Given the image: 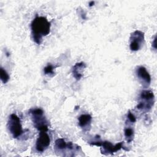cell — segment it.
I'll use <instances>...</instances> for the list:
<instances>
[{
	"label": "cell",
	"mask_w": 157,
	"mask_h": 157,
	"mask_svg": "<svg viewBox=\"0 0 157 157\" xmlns=\"http://www.w3.org/2000/svg\"><path fill=\"white\" fill-rule=\"evenodd\" d=\"M51 23L44 17L36 16L31 23V34L33 40L38 45L40 44L44 36L50 32Z\"/></svg>",
	"instance_id": "6da1fadb"
},
{
	"label": "cell",
	"mask_w": 157,
	"mask_h": 157,
	"mask_svg": "<svg viewBox=\"0 0 157 157\" xmlns=\"http://www.w3.org/2000/svg\"><path fill=\"white\" fill-rule=\"evenodd\" d=\"M34 127L40 131H47L48 124L44 115V111L40 108L31 109L29 111Z\"/></svg>",
	"instance_id": "7a4b0ae2"
},
{
	"label": "cell",
	"mask_w": 157,
	"mask_h": 157,
	"mask_svg": "<svg viewBox=\"0 0 157 157\" xmlns=\"http://www.w3.org/2000/svg\"><path fill=\"white\" fill-rule=\"evenodd\" d=\"M155 103V96L152 91L142 90L139 97V102L136 108L144 112L150 111Z\"/></svg>",
	"instance_id": "3957f363"
},
{
	"label": "cell",
	"mask_w": 157,
	"mask_h": 157,
	"mask_svg": "<svg viewBox=\"0 0 157 157\" xmlns=\"http://www.w3.org/2000/svg\"><path fill=\"white\" fill-rule=\"evenodd\" d=\"M91 145H96L98 147H101V151L104 155L113 154L121 148H123L124 150L128 151V150L125 148L124 146L123 142H119L115 145H113L111 142L109 141H96L90 142Z\"/></svg>",
	"instance_id": "277c9868"
},
{
	"label": "cell",
	"mask_w": 157,
	"mask_h": 157,
	"mask_svg": "<svg viewBox=\"0 0 157 157\" xmlns=\"http://www.w3.org/2000/svg\"><path fill=\"white\" fill-rule=\"evenodd\" d=\"M7 128L12 137L17 139L23 133L20 118L15 113H12L8 120Z\"/></svg>",
	"instance_id": "5b68a950"
},
{
	"label": "cell",
	"mask_w": 157,
	"mask_h": 157,
	"mask_svg": "<svg viewBox=\"0 0 157 157\" xmlns=\"http://www.w3.org/2000/svg\"><path fill=\"white\" fill-rule=\"evenodd\" d=\"M129 48L131 50L136 52L140 49L144 42V33L139 30H136L130 36Z\"/></svg>",
	"instance_id": "8992f818"
},
{
	"label": "cell",
	"mask_w": 157,
	"mask_h": 157,
	"mask_svg": "<svg viewBox=\"0 0 157 157\" xmlns=\"http://www.w3.org/2000/svg\"><path fill=\"white\" fill-rule=\"evenodd\" d=\"M47 131H40L36 143V149L38 152H43L50 145V139Z\"/></svg>",
	"instance_id": "52a82bcc"
},
{
	"label": "cell",
	"mask_w": 157,
	"mask_h": 157,
	"mask_svg": "<svg viewBox=\"0 0 157 157\" xmlns=\"http://www.w3.org/2000/svg\"><path fill=\"white\" fill-rule=\"evenodd\" d=\"M136 73L139 82L144 88H147L150 85L151 76L145 67H137Z\"/></svg>",
	"instance_id": "ba28073f"
},
{
	"label": "cell",
	"mask_w": 157,
	"mask_h": 157,
	"mask_svg": "<svg viewBox=\"0 0 157 157\" xmlns=\"http://www.w3.org/2000/svg\"><path fill=\"white\" fill-rule=\"evenodd\" d=\"M78 148L79 147L74 144L71 142L66 143L65 140L63 138L56 139L55 142V150L56 152H61L66 150V149L69 151H75L78 150Z\"/></svg>",
	"instance_id": "9c48e42d"
},
{
	"label": "cell",
	"mask_w": 157,
	"mask_h": 157,
	"mask_svg": "<svg viewBox=\"0 0 157 157\" xmlns=\"http://www.w3.org/2000/svg\"><path fill=\"white\" fill-rule=\"evenodd\" d=\"M92 117L90 114H82L78 118V125L84 131H88L90 129Z\"/></svg>",
	"instance_id": "30bf717a"
},
{
	"label": "cell",
	"mask_w": 157,
	"mask_h": 157,
	"mask_svg": "<svg viewBox=\"0 0 157 157\" xmlns=\"http://www.w3.org/2000/svg\"><path fill=\"white\" fill-rule=\"evenodd\" d=\"M86 65L83 62H80L76 63L72 67V73L73 77L77 80H80L83 76V71L85 68Z\"/></svg>",
	"instance_id": "8fae6325"
},
{
	"label": "cell",
	"mask_w": 157,
	"mask_h": 157,
	"mask_svg": "<svg viewBox=\"0 0 157 157\" xmlns=\"http://www.w3.org/2000/svg\"><path fill=\"white\" fill-rule=\"evenodd\" d=\"M124 134L125 138L128 143H130L132 141L134 136V129L130 127H127L124 128Z\"/></svg>",
	"instance_id": "7c38bea8"
},
{
	"label": "cell",
	"mask_w": 157,
	"mask_h": 157,
	"mask_svg": "<svg viewBox=\"0 0 157 157\" xmlns=\"http://www.w3.org/2000/svg\"><path fill=\"white\" fill-rule=\"evenodd\" d=\"M0 77L1 80L3 83H6L10 78L8 73L2 67H1L0 69Z\"/></svg>",
	"instance_id": "4fadbf2b"
},
{
	"label": "cell",
	"mask_w": 157,
	"mask_h": 157,
	"mask_svg": "<svg viewBox=\"0 0 157 157\" xmlns=\"http://www.w3.org/2000/svg\"><path fill=\"white\" fill-rule=\"evenodd\" d=\"M54 69H55V67L52 64H51L50 63H48L47 64V66H46L44 68V72L45 75H50V76H53L55 74Z\"/></svg>",
	"instance_id": "5bb4252c"
},
{
	"label": "cell",
	"mask_w": 157,
	"mask_h": 157,
	"mask_svg": "<svg viewBox=\"0 0 157 157\" xmlns=\"http://www.w3.org/2000/svg\"><path fill=\"white\" fill-rule=\"evenodd\" d=\"M127 118L128 120V121L132 123H135L136 121V117L134 115V114L131 112V111H129L128 114H127Z\"/></svg>",
	"instance_id": "9a60e30c"
},
{
	"label": "cell",
	"mask_w": 157,
	"mask_h": 157,
	"mask_svg": "<svg viewBox=\"0 0 157 157\" xmlns=\"http://www.w3.org/2000/svg\"><path fill=\"white\" fill-rule=\"evenodd\" d=\"M80 14H81L82 18L83 19H85V18H86V14H85V13L83 11H82V13H81Z\"/></svg>",
	"instance_id": "2e32d148"
},
{
	"label": "cell",
	"mask_w": 157,
	"mask_h": 157,
	"mask_svg": "<svg viewBox=\"0 0 157 157\" xmlns=\"http://www.w3.org/2000/svg\"><path fill=\"white\" fill-rule=\"evenodd\" d=\"M94 1H91V2H90L89 5H90V7H91V6H93L94 5Z\"/></svg>",
	"instance_id": "e0dca14e"
}]
</instances>
